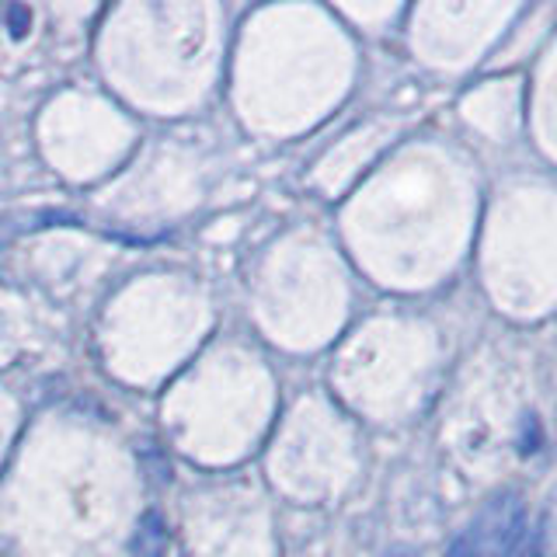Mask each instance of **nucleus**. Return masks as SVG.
<instances>
[{
    "mask_svg": "<svg viewBox=\"0 0 557 557\" xmlns=\"http://www.w3.org/2000/svg\"><path fill=\"white\" fill-rule=\"evenodd\" d=\"M527 530H530V522H527L522 495L498 492L495 498L484 502V509L470 522L463 540L474 557H512L519 540L527 536Z\"/></svg>",
    "mask_w": 557,
    "mask_h": 557,
    "instance_id": "nucleus-1",
    "label": "nucleus"
},
{
    "mask_svg": "<svg viewBox=\"0 0 557 557\" xmlns=\"http://www.w3.org/2000/svg\"><path fill=\"white\" fill-rule=\"evenodd\" d=\"M168 547V527L161 512H147L144 519H139L136 527V536H133V554L136 557H161Z\"/></svg>",
    "mask_w": 557,
    "mask_h": 557,
    "instance_id": "nucleus-2",
    "label": "nucleus"
},
{
    "mask_svg": "<svg viewBox=\"0 0 557 557\" xmlns=\"http://www.w3.org/2000/svg\"><path fill=\"white\" fill-rule=\"evenodd\" d=\"M540 544H544L547 557H557V487L547 495L544 512H540V527H536Z\"/></svg>",
    "mask_w": 557,
    "mask_h": 557,
    "instance_id": "nucleus-3",
    "label": "nucleus"
},
{
    "mask_svg": "<svg viewBox=\"0 0 557 557\" xmlns=\"http://www.w3.org/2000/svg\"><path fill=\"white\" fill-rule=\"evenodd\" d=\"M512 557H547L544 554V544H540V536H536V527L527 530V536L519 540V547H516Z\"/></svg>",
    "mask_w": 557,
    "mask_h": 557,
    "instance_id": "nucleus-4",
    "label": "nucleus"
},
{
    "mask_svg": "<svg viewBox=\"0 0 557 557\" xmlns=\"http://www.w3.org/2000/svg\"><path fill=\"white\" fill-rule=\"evenodd\" d=\"M446 557H474V554H470V547H467V540H463V533H460V536H457V540H453V544H449Z\"/></svg>",
    "mask_w": 557,
    "mask_h": 557,
    "instance_id": "nucleus-5",
    "label": "nucleus"
}]
</instances>
